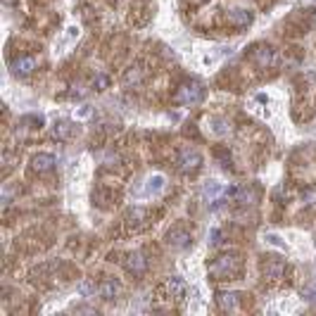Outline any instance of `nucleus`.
Returning <instances> with one entry per match:
<instances>
[{
  "label": "nucleus",
  "mask_w": 316,
  "mask_h": 316,
  "mask_svg": "<svg viewBox=\"0 0 316 316\" xmlns=\"http://www.w3.org/2000/svg\"><path fill=\"white\" fill-rule=\"evenodd\" d=\"M257 102H269V95H264V93H259V95H257Z\"/></svg>",
  "instance_id": "c756f323"
},
{
  "label": "nucleus",
  "mask_w": 316,
  "mask_h": 316,
  "mask_svg": "<svg viewBox=\"0 0 316 316\" xmlns=\"http://www.w3.org/2000/svg\"><path fill=\"white\" fill-rule=\"evenodd\" d=\"M91 86L98 93L107 91V88H109V76H107V74H95V76H93V81H91Z\"/></svg>",
  "instance_id": "5701e85b"
},
{
  "label": "nucleus",
  "mask_w": 316,
  "mask_h": 316,
  "mask_svg": "<svg viewBox=\"0 0 316 316\" xmlns=\"http://www.w3.org/2000/svg\"><path fill=\"white\" fill-rule=\"evenodd\" d=\"M176 164L183 174H195V171L202 167V154L198 152V150H193V147H185V150L178 152Z\"/></svg>",
  "instance_id": "7ed1b4c3"
},
{
  "label": "nucleus",
  "mask_w": 316,
  "mask_h": 316,
  "mask_svg": "<svg viewBox=\"0 0 316 316\" xmlns=\"http://www.w3.org/2000/svg\"><path fill=\"white\" fill-rule=\"evenodd\" d=\"M252 60L259 69H269L276 64V50L271 46H255L252 48Z\"/></svg>",
  "instance_id": "39448f33"
},
{
  "label": "nucleus",
  "mask_w": 316,
  "mask_h": 316,
  "mask_svg": "<svg viewBox=\"0 0 316 316\" xmlns=\"http://www.w3.org/2000/svg\"><path fill=\"white\" fill-rule=\"evenodd\" d=\"M55 164H57L55 154L38 152V154H33V160H31V169L36 171V174H48V171L55 169Z\"/></svg>",
  "instance_id": "0eeeda50"
},
{
  "label": "nucleus",
  "mask_w": 316,
  "mask_h": 316,
  "mask_svg": "<svg viewBox=\"0 0 316 316\" xmlns=\"http://www.w3.org/2000/svg\"><path fill=\"white\" fill-rule=\"evenodd\" d=\"M67 36H69L71 41L78 38V26H69V29H67Z\"/></svg>",
  "instance_id": "c85d7f7f"
},
{
  "label": "nucleus",
  "mask_w": 316,
  "mask_h": 316,
  "mask_svg": "<svg viewBox=\"0 0 316 316\" xmlns=\"http://www.w3.org/2000/svg\"><path fill=\"white\" fill-rule=\"evenodd\" d=\"M221 193H224V188H221L219 181H209V183L205 185V198H209V200H216Z\"/></svg>",
  "instance_id": "412c9836"
},
{
  "label": "nucleus",
  "mask_w": 316,
  "mask_h": 316,
  "mask_svg": "<svg viewBox=\"0 0 316 316\" xmlns=\"http://www.w3.org/2000/svg\"><path fill=\"white\" fill-rule=\"evenodd\" d=\"M255 200H257V190L252 188V185H243V188H238L235 202H240V205H255Z\"/></svg>",
  "instance_id": "a211bd4d"
},
{
  "label": "nucleus",
  "mask_w": 316,
  "mask_h": 316,
  "mask_svg": "<svg viewBox=\"0 0 316 316\" xmlns=\"http://www.w3.org/2000/svg\"><path fill=\"white\" fill-rule=\"evenodd\" d=\"M240 266H243V262L238 255H221L209 264V273L214 278H231L240 271Z\"/></svg>",
  "instance_id": "f257e3e1"
},
{
  "label": "nucleus",
  "mask_w": 316,
  "mask_h": 316,
  "mask_svg": "<svg viewBox=\"0 0 316 316\" xmlns=\"http://www.w3.org/2000/svg\"><path fill=\"white\" fill-rule=\"evenodd\" d=\"M143 81H145V69H143V67H138V64L129 67V69L124 71V76H122L124 88H138Z\"/></svg>",
  "instance_id": "1a4fd4ad"
},
{
  "label": "nucleus",
  "mask_w": 316,
  "mask_h": 316,
  "mask_svg": "<svg viewBox=\"0 0 316 316\" xmlns=\"http://www.w3.org/2000/svg\"><path fill=\"white\" fill-rule=\"evenodd\" d=\"M262 273L266 281H281L283 273H286V262H281V259H266Z\"/></svg>",
  "instance_id": "9d476101"
},
{
  "label": "nucleus",
  "mask_w": 316,
  "mask_h": 316,
  "mask_svg": "<svg viewBox=\"0 0 316 316\" xmlns=\"http://www.w3.org/2000/svg\"><path fill=\"white\" fill-rule=\"evenodd\" d=\"M302 202H304V207H314L316 205V190H304V193H302Z\"/></svg>",
  "instance_id": "b1692460"
},
{
  "label": "nucleus",
  "mask_w": 316,
  "mask_h": 316,
  "mask_svg": "<svg viewBox=\"0 0 316 316\" xmlns=\"http://www.w3.org/2000/svg\"><path fill=\"white\" fill-rule=\"evenodd\" d=\"M209 124H212V133H214V136H226V133L231 131L228 122H226V119H221V116H212V119H209Z\"/></svg>",
  "instance_id": "aec40b11"
},
{
  "label": "nucleus",
  "mask_w": 316,
  "mask_h": 316,
  "mask_svg": "<svg viewBox=\"0 0 316 316\" xmlns=\"http://www.w3.org/2000/svg\"><path fill=\"white\" fill-rule=\"evenodd\" d=\"M216 300H219V307L221 309H235L240 302V293H221Z\"/></svg>",
  "instance_id": "6ab92c4d"
},
{
  "label": "nucleus",
  "mask_w": 316,
  "mask_h": 316,
  "mask_svg": "<svg viewBox=\"0 0 316 316\" xmlns=\"http://www.w3.org/2000/svg\"><path fill=\"white\" fill-rule=\"evenodd\" d=\"M205 100V88L198 81H188V84H181L174 93V102L176 105H198V102Z\"/></svg>",
  "instance_id": "f03ea898"
},
{
  "label": "nucleus",
  "mask_w": 316,
  "mask_h": 316,
  "mask_svg": "<svg viewBox=\"0 0 316 316\" xmlns=\"http://www.w3.org/2000/svg\"><path fill=\"white\" fill-rule=\"evenodd\" d=\"M252 19H255V15L250 10H233L231 15H228V24H231L233 29H247L252 24Z\"/></svg>",
  "instance_id": "9b49d317"
},
{
  "label": "nucleus",
  "mask_w": 316,
  "mask_h": 316,
  "mask_svg": "<svg viewBox=\"0 0 316 316\" xmlns=\"http://www.w3.org/2000/svg\"><path fill=\"white\" fill-rule=\"evenodd\" d=\"M74 136V126L69 122H55L53 124V138L55 140H69Z\"/></svg>",
  "instance_id": "2eb2a0df"
},
{
  "label": "nucleus",
  "mask_w": 316,
  "mask_h": 316,
  "mask_svg": "<svg viewBox=\"0 0 316 316\" xmlns=\"http://www.w3.org/2000/svg\"><path fill=\"white\" fill-rule=\"evenodd\" d=\"M264 240H266V243H269V245H273V247H281V250H283V247H286V243H283V240L278 238L276 233H266V235H264Z\"/></svg>",
  "instance_id": "393cba45"
},
{
  "label": "nucleus",
  "mask_w": 316,
  "mask_h": 316,
  "mask_svg": "<svg viewBox=\"0 0 316 316\" xmlns=\"http://www.w3.org/2000/svg\"><path fill=\"white\" fill-rule=\"evenodd\" d=\"M10 69H12V74L19 78H26L33 74V69H36V57H31V55H24V57H17V60L10 62Z\"/></svg>",
  "instance_id": "423d86ee"
},
{
  "label": "nucleus",
  "mask_w": 316,
  "mask_h": 316,
  "mask_svg": "<svg viewBox=\"0 0 316 316\" xmlns=\"http://www.w3.org/2000/svg\"><path fill=\"white\" fill-rule=\"evenodd\" d=\"M167 245L171 247V250H188V247L193 245V233L188 231V228H183V226H174L169 233H167Z\"/></svg>",
  "instance_id": "20e7f679"
},
{
  "label": "nucleus",
  "mask_w": 316,
  "mask_h": 316,
  "mask_svg": "<svg viewBox=\"0 0 316 316\" xmlns=\"http://www.w3.org/2000/svg\"><path fill=\"white\" fill-rule=\"evenodd\" d=\"M122 293V286H119V281H114V278H105V281H102L100 283V297L102 300H114L116 295Z\"/></svg>",
  "instance_id": "4468645a"
},
{
  "label": "nucleus",
  "mask_w": 316,
  "mask_h": 316,
  "mask_svg": "<svg viewBox=\"0 0 316 316\" xmlns=\"http://www.w3.org/2000/svg\"><path fill=\"white\" fill-rule=\"evenodd\" d=\"M147 212L143 207H133L129 214H126V224H129V228H133V231H140L143 226L147 224Z\"/></svg>",
  "instance_id": "f8f14e48"
},
{
  "label": "nucleus",
  "mask_w": 316,
  "mask_h": 316,
  "mask_svg": "<svg viewBox=\"0 0 316 316\" xmlns=\"http://www.w3.org/2000/svg\"><path fill=\"white\" fill-rule=\"evenodd\" d=\"M209 243H212V245H219V243H221V231H219V228H212V233H209Z\"/></svg>",
  "instance_id": "bb28decb"
},
{
  "label": "nucleus",
  "mask_w": 316,
  "mask_h": 316,
  "mask_svg": "<svg viewBox=\"0 0 316 316\" xmlns=\"http://www.w3.org/2000/svg\"><path fill=\"white\" fill-rule=\"evenodd\" d=\"M43 124H46L43 114H26V116H22V126H29V129H41Z\"/></svg>",
  "instance_id": "4be33fe9"
},
{
  "label": "nucleus",
  "mask_w": 316,
  "mask_h": 316,
  "mask_svg": "<svg viewBox=\"0 0 316 316\" xmlns=\"http://www.w3.org/2000/svg\"><path fill=\"white\" fill-rule=\"evenodd\" d=\"M76 116H78V119H86V116H91V107H86V105H84V107H78V109H76Z\"/></svg>",
  "instance_id": "cd10ccee"
},
{
  "label": "nucleus",
  "mask_w": 316,
  "mask_h": 316,
  "mask_svg": "<svg viewBox=\"0 0 316 316\" xmlns=\"http://www.w3.org/2000/svg\"><path fill=\"white\" fill-rule=\"evenodd\" d=\"M164 181H167V178H164L162 174H152V176L145 181V188H143V198H152V195L162 193Z\"/></svg>",
  "instance_id": "ddd939ff"
},
{
  "label": "nucleus",
  "mask_w": 316,
  "mask_h": 316,
  "mask_svg": "<svg viewBox=\"0 0 316 316\" xmlns=\"http://www.w3.org/2000/svg\"><path fill=\"white\" fill-rule=\"evenodd\" d=\"M167 293H169L174 300H181V297L185 295V283H183V278H178V276L169 278V283H167Z\"/></svg>",
  "instance_id": "dca6fc26"
},
{
  "label": "nucleus",
  "mask_w": 316,
  "mask_h": 316,
  "mask_svg": "<svg viewBox=\"0 0 316 316\" xmlns=\"http://www.w3.org/2000/svg\"><path fill=\"white\" fill-rule=\"evenodd\" d=\"M314 3H316V0H314Z\"/></svg>",
  "instance_id": "2f4dec72"
},
{
  "label": "nucleus",
  "mask_w": 316,
  "mask_h": 316,
  "mask_svg": "<svg viewBox=\"0 0 316 316\" xmlns=\"http://www.w3.org/2000/svg\"><path fill=\"white\" fill-rule=\"evenodd\" d=\"M3 3H5V5H17L19 0H3Z\"/></svg>",
  "instance_id": "7c9ffc66"
},
{
  "label": "nucleus",
  "mask_w": 316,
  "mask_h": 316,
  "mask_svg": "<svg viewBox=\"0 0 316 316\" xmlns=\"http://www.w3.org/2000/svg\"><path fill=\"white\" fill-rule=\"evenodd\" d=\"M76 290H78L81 297L91 300V297H95V293H100V286H95V281H91V278H84V281L76 286Z\"/></svg>",
  "instance_id": "f3484780"
},
{
  "label": "nucleus",
  "mask_w": 316,
  "mask_h": 316,
  "mask_svg": "<svg viewBox=\"0 0 316 316\" xmlns=\"http://www.w3.org/2000/svg\"><path fill=\"white\" fill-rule=\"evenodd\" d=\"M124 266H126V271L133 273V276H143V273L147 271V259H145L143 252H131V255L126 257Z\"/></svg>",
  "instance_id": "6e6552de"
},
{
  "label": "nucleus",
  "mask_w": 316,
  "mask_h": 316,
  "mask_svg": "<svg viewBox=\"0 0 316 316\" xmlns=\"http://www.w3.org/2000/svg\"><path fill=\"white\" fill-rule=\"evenodd\" d=\"M304 297H307L309 302H316V281H314V283H309V286L304 288Z\"/></svg>",
  "instance_id": "a878e982"
}]
</instances>
